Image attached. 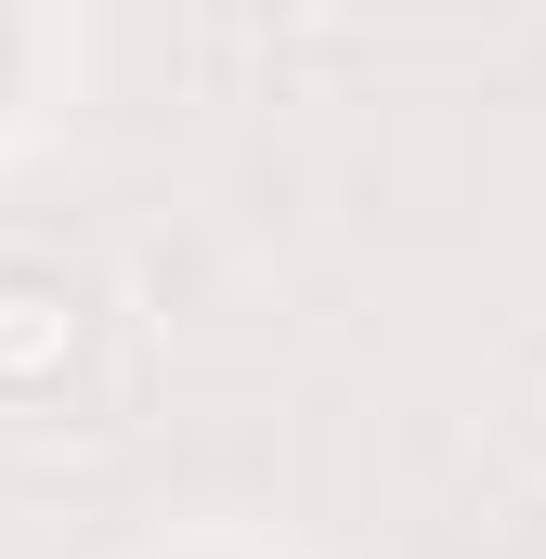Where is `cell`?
<instances>
[{
  "instance_id": "cell-1",
  "label": "cell",
  "mask_w": 546,
  "mask_h": 559,
  "mask_svg": "<svg viewBox=\"0 0 546 559\" xmlns=\"http://www.w3.org/2000/svg\"><path fill=\"white\" fill-rule=\"evenodd\" d=\"M66 338H79L66 286L52 274H0V391H26L39 365H66Z\"/></svg>"
}]
</instances>
